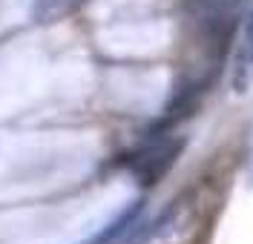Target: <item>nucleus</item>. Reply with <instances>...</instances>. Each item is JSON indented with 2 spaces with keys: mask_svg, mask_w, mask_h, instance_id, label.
I'll list each match as a JSON object with an SVG mask.
<instances>
[{
  "mask_svg": "<svg viewBox=\"0 0 253 244\" xmlns=\"http://www.w3.org/2000/svg\"><path fill=\"white\" fill-rule=\"evenodd\" d=\"M233 86H236V92H248L253 86V9L248 15L242 43H239L236 61H233Z\"/></svg>",
  "mask_w": 253,
  "mask_h": 244,
  "instance_id": "2",
  "label": "nucleus"
},
{
  "mask_svg": "<svg viewBox=\"0 0 253 244\" xmlns=\"http://www.w3.org/2000/svg\"><path fill=\"white\" fill-rule=\"evenodd\" d=\"M248 181H251V187H253V161H251V170H248Z\"/></svg>",
  "mask_w": 253,
  "mask_h": 244,
  "instance_id": "4",
  "label": "nucleus"
},
{
  "mask_svg": "<svg viewBox=\"0 0 253 244\" xmlns=\"http://www.w3.org/2000/svg\"><path fill=\"white\" fill-rule=\"evenodd\" d=\"M86 0H35L32 6V17L38 23H58L72 12H78Z\"/></svg>",
  "mask_w": 253,
  "mask_h": 244,
  "instance_id": "3",
  "label": "nucleus"
},
{
  "mask_svg": "<svg viewBox=\"0 0 253 244\" xmlns=\"http://www.w3.org/2000/svg\"><path fill=\"white\" fill-rule=\"evenodd\" d=\"M181 149H184V138H170V135L158 132L129 155V173L141 184H158L173 170Z\"/></svg>",
  "mask_w": 253,
  "mask_h": 244,
  "instance_id": "1",
  "label": "nucleus"
}]
</instances>
